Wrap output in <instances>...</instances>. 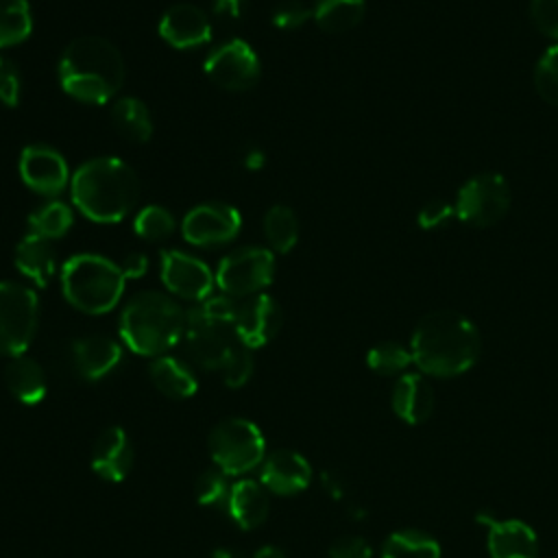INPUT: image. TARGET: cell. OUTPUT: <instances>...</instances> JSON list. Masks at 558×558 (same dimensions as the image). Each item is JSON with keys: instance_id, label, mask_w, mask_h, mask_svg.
Instances as JSON below:
<instances>
[{"instance_id": "43", "label": "cell", "mask_w": 558, "mask_h": 558, "mask_svg": "<svg viewBox=\"0 0 558 558\" xmlns=\"http://www.w3.org/2000/svg\"><path fill=\"white\" fill-rule=\"evenodd\" d=\"M242 7H244V0H214V11L222 17H240L242 13Z\"/></svg>"}, {"instance_id": "35", "label": "cell", "mask_w": 558, "mask_h": 558, "mask_svg": "<svg viewBox=\"0 0 558 558\" xmlns=\"http://www.w3.org/2000/svg\"><path fill=\"white\" fill-rule=\"evenodd\" d=\"M253 355H251V349H246L244 344H238L229 355L227 360L222 362L220 366V373H222V379L229 388H240L244 386L251 375H253Z\"/></svg>"}, {"instance_id": "21", "label": "cell", "mask_w": 558, "mask_h": 558, "mask_svg": "<svg viewBox=\"0 0 558 558\" xmlns=\"http://www.w3.org/2000/svg\"><path fill=\"white\" fill-rule=\"evenodd\" d=\"M227 510L238 527L255 530L266 521L270 512L268 490L264 488L262 482L240 480L229 488Z\"/></svg>"}, {"instance_id": "20", "label": "cell", "mask_w": 558, "mask_h": 558, "mask_svg": "<svg viewBox=\"0 0 558 558\" xmlns=\"http://www.w3.org/2000/svg\"><path fill=\"white\" fill-rule=\"evenodd\" d=\"M434 405V388L421 373L399 375L392 388V410L401 421L410 425H421L432 416Z\"/></svg>"}, {"instance_id": "13", "label": "cell", "mask_w": 558, "mask_h": 558, "mask_svg": "<svg viewBox=\"0 0 558 558\" xmlns=\"http://www.w3.org/2000/svg\"><path fill=\"white\" fill-rule=\"evenodd\" d=\"M161 281L163 286L187 301H205L214 286V275L205 262L181 251L161 253Z\"/></svg>"}, {"instance_id": "17", "label": "cell", "mask_w": 558, "mask_h": 558, "mask_svg": "<svg viewBox=\"0 0 558 558\" xmlns=\"http://www.w3.org/2000/svg\"><path fill=\"white\" fill-rule=\"evenodd\" d=\"M259 482L268 493L290 497L303 493L312 482L310 462L292 449H277L262 462Z\"/></svg>"}, {"instance_id": "23", "label": "cell", "mask_w": 558, "mask_h": 558, "mask_svg": "<svg viewBox=\"0 0 558 558\" xmlns=\"http://www.w3.org/2000/svg\"><path fill=\"white\" fill-rule=\"evenodd\" d=\"M15 266L33 283L44 288L57 268V259H54L50 240L33 233V231L26 233L15 246Z\"/></svg>"}, {"instance_id": "31", "label": "cell", "mask_w": 558, "mask_h": 558, "mask_svg": "<svg viewBox=\"0 0 558 558\" xmlns=\"http://www.w3.org/2000/svg\"><path fill=\"white\" fill-rule=\"evenodd\" d=\"M72 218H74L72 209L65 203L50 201L31 214L28 225H31L33 233H37L46 240H52V238H61L68 233V229L72 227Z\"/></svg>"}, {"instance_id": "45", "label": "cell", "mask_w": 558, "mask_h": 558, "mask_svg": "<svg viewBox=\"0 0 558 558\" xmlns=\"http://www.w3.org/2000/svg\"><path fill=\"white\" fill-rule=\"evenodd\" d=\"M320 482H323V486H325L333 497H342V488H340V482L336 480V475H331V473L327 471V473H323Z\"/></svg>"}, {"instance_id": "22", "label": "cell", "mask_w": 558, "mask_h": 558, "mask_svg": "<svg viewBox=\"0 0 558 558\" xmlns=\"http://www.w3.org/2000/svg\"><path fill=\"white\" fill-rule=\"evenodd\" d=\"M120 357V344L107 336H87L72 344V362L85 379L105 377L118 366Z\"/></svg>"}, {"instance_id": "1", "label": "cell", "mask_w": 558, "mask_h": 558, "mask_svg": "<svg viewBox=\"0 0 558 558\" xmlns=\"http://www.w3.org/2000/svg\"><path fill=\"white\" fill-rule=\"evenodd\" d=\"M410 351L421 373L445 379L466 373L477 362L482 338L466 316L453 310H436L414 327Z\"/></svg>"}, {"instance_id": "44", "label": "cell", "mask_w": 558, "mask_h": 558, "mask_svg": "<svg viewBox=\"0 0 558 558\" xmlns=\"http://www.w3.org/2000/svg\"><path fill=\"white\" fill-rule=\"evenodd\" d=\"M253 558H286V554L281 551V547H277V545H262V547H257L255 549V554H253Z\"/></svg>"}, {"instance_id": "16", "label": "cell", "mask_w": 558, "mask_h": 558, "mask_svg": "<svg viewBox=\"0 0 558 558\" xmlns=\"http://www.w3.org/2000/svg\"><path fill=\"white\" fill-rule=\"evenodd\" d=\"M20 177L37 194L54 196L68 183V163L50 146H26L20 155Z\"/></svg>"}, {"instance_id": "32", "label": "cell", "mask_w": 558, "mask_h": 558, "mask_svg": "<svg viewBox=\"0 0 558 558\" xmlns=\"http://www.w3.org/2000/svg\"><path fill=\"white\" fill-rule=\"evenodd\" d=\"M414 362L410 347H403L399 342H381L375 344L366 353V364L377 375H403L405 368Z\"/></svg>"}, {"instance_id": "28", "label": "cell", "mask_w": 558, "mask_h": 558, "mask_svg": "<svg viewBox=\"0 0 558 558\" xmlns=\"http://www.w3.org/2000/svg\"><path fill=\"white\" fill-rule=\"evenodd\" d=\"M113 122L118 131L131 142H146L153 133L148 107L140 98L124 96L113 105Z\"/></svg>"}, {"instance_id": "36", "label": "cell", "mask_w": 558, "mask_h": 558, "mask_svg": "<svg viewBox=\"0 0 558 558\" xmlns=\"http://www.w3.org/2000/svg\"><path fill=\"white\" fill-rule=\"evenodd\" d=\"M229 495V486H227V475L220 469H207L196 477L194 484V497L201 506H214L218 501H222Z\"/></svg>"}, {"instance_id": "3", "label": "cell", "mask_w": 558, "mask_h": 558, "mask_svg": "<svg viewBox=\"0 0 558 558\" xmlns=\"http://www.w3.org/2000/svg\"><path fill=\"white\" fill-rule=\"evenodd\" d=\"M140 196L137 174L116 157L85 161L72 177V201L94 222L122 220Z\"/></svg>"}, {"instance_id": "8", "label": "cell", "mask_w": 558, "mask_h": 558, "mask_svg": "<svg viewBox=\"0 0 558 558\" xmlns=\"http://www.w3.org/2000/svg\"><path fill=\"white\" fill-rule=\"evenodd\" d=\"M39 320L37 294L15 281H0V355H24Z\"/></svg>"}, {"instance_id": "5", "label": "cell", "mask_w": 558, "mask_h": 558, "mask_svg": "<svg viewBox=\"0 0 558 558\" xmlns=\"http://www.w3.org/2000/svg\"><path fill=\"white\" fill-rule=\"evenodd\" d=\"M238 303L229 294L209 296L185 314V342L196 364L218 368L240 344L235 336Z\"/></svg>"}, {"instance_id": "4", "label": "cell", "mask_w": 558, "mask_h": 558, "mask_svg": "<svg viewBox=\"0 0 558 558\" xmlns=\"http://www.w3.org/2000/svg\"><path fill=\"white\" fill-rule=\"evenodd\" d=\"M185 333V312L161 292L135 294L120 316V338L140 355H163Z\"/></svg>"}, {"instance_id": "42", "label": "cell", "mask_w": 558, "mask_h": 558, "mask_svg": "<svg viewBox=\"0 0 558 558\" xmlns=\"http://www.w3.org/2000/svg\"><path fill=\"white\" fill-rule=\"evenodd\" d=\"M120 268H122V272H124L126 279H137V277H142V275L146 272L148 259H146L144 253H131V255L120 264Z\"/></svg>"}, {"instance_id": "37", "label": "cell", "mask_w": 558, "mask_h": 558, "mask_svg": "<svg viewBox=\"0 0 558 558\" xmlns=\"http://www.w3.org/2000/svg\"><path fill=\"white\" fill-rule=\"evenodd\" d=\"M458 220L456 216V207L442 198H434L429 203H425L421 209H418V216H416V222L432 231V229H442L447 227L449 222Z\"/></svg>"}, {"instance_id": "41", "label": "cell", "mask_w": 558, "mask_h": 558, "mask_svg": "<svg viewBox=\"0 0 558 558\" xmlns=\"http://www.w3.org/2000/svg\"><path fill=\"white\" fill-rule=\"evenodd\" d=\"M373 549L362 536H342L331 543L329 558H371Z\"/></svg>"}, {"instance_id": "39", "label": "cell", "mask_w": 558, "mask_h": 558, "mask_svg": "<svg viewBox=\"0 0 558 558\" xmlns=\"http://www.w3.org/2000/svg\"><path fill=\"white\" fill-rule=\"evenodd\" d=\"M20 92L22 83L17 65L0 54V102H4L7 107H15L20 102Z\"/></svg>"}, {"instance_id": "10", "label": "cell", "mask_w": 558, "mask_h": 558, "mask_svg": "<svg viewBox=\"0 0 558 558\" xmlns=\"http://www.w3.org/2000/svg\"><path fill=\"white\" fill-rule=\"evenodd\" d=\"M275 259L268 248L244 246L225 255L216 270L218 288L229 296H253L272 281Z\"/></svg>"}, {"instance_id": "26", "label": "cell", "mask_w": 558, "mask_h": 558, "mask_svg": "<svg viewBox=\"0 0 558 558\" xmlns=\"http://www.w3.org/2000/svg\"><path fill=\"white\" fill-rule=\"evenodd\" d=\"M366 13L364 0H316L312 15L316 24L327 33L351 31L362 22Z\"/></svg>"}, {"instance_id": "24", "label": "cell", "mask_w": 558, "mask_h": 558, "mask_svg": "<svg viewBox=\"0 0 558 558\" xmlns=\"http://www.w3.org/2000/svg\"><path fill=\"white\" fill-rule=\"evenodd\" d=\"M4 384L9 392L24 405H37L46 397L44 368L26 355H15L4 368Z\"/></svg>"}, {"instance_id": "46", "label": "cell", "mask_w": 558, "mask_h": 558, "mask_svg": "<svg viewBox=\"0 0 558 558\" xmlns=\"http://www.w3.org/2000/svg\"><path fill=\"white\" fill-rule=\"evenodd\" d=\"M246 168H251V170H255V168H262V163H264V155L259 153V150H251L248 155H246Z\"/></svg>"}, {"instance_id": "12", "label": "cell", "mask_w": 558, "mask_h": 558, "mask_svg": "<svg viewBox=\"0 0 558 558\" xmlns=\"http://www.w3.org/2000/svg\"><path fill=\"white\" fill-rule=\"evenodd\" d=\"M240 211L227 203H203L183 218V238L194 246H218L233 240L240 231Z\"/></svg>"}, {"instance_id": "9", "label": "cell", "mask_w": 558, "mask_h": 558, "mask_svg": "<svg viewBox=\"0 0 558 558\" xmlns=\"http://www.w3.org/2000/svg\"><path fill=\"white\" fill-rule=\"evenodd\" d=\"M510 185L497 172H480L471 177L456 196L458 220L471 227H490L510 209Z\"/></svg>"}, {"instance_id": "14", "label": "cell", "mask_w": 558, "mask_h": 558, "mask_svg": "<svg viewBox=\"0 0 558 558\" xmlns=\"http://www.w3.org/2000/svg\"><path fill=\"white\" fill-rule=\"evenodd\" d=\"M283 323L279 303L268 294H253L238 305L235 336L246 349H257L270 342Z\"/></svg>"}, {"instance_id": "29", "label": "cell", "mask_w": 558, "mask_h": 558, "mask_svg": "<svg viewBox=\"0 0 558 558\" xmlns=\"http://www.w3.org/2000/svg\"><path fill=\"white\" fill-rule=\"evenodd\" d=\"M31 28L33 15L28 0H0V48L24 41Z\"/></svg>"}, {"instance_id": "2", "label": "cell", "mask_w": 558, "mask_h": 558, "mask_svg": "<svg viewBox=\"0 0 558 558\" xmlns=\"http://www.w3.org/2000/svg\"><path fill=\"white\" fill-rule=\"evenodd\" d=\"M61 87L76 100L102 105L124 83V61L120 50L102 37H78L59 59Z\"/></svg>"}, {"instance_id": "18", "label": "cell", "mask_w": 558, "mask_h": 558, "mask_svg": "<svg viewBox=\"0 0 558 558\" xmlns=\"http://www.w3.org/2000/svg\"><path fill=\"white\" fill-rule=\"evenodd\" d=\"M92 471L105 482H120L133 466V445L118 425L102 429L92 447Z\"/></svg>"}, {"instance_id": "7", "label": "cell", "mask_w": 558, "mask_h": 558, "mask_svg": "<svg viewBox=\"0 0 558 558\" xmlns=\"http://www.w3.org/2000/svg\"><path fill=\"white\" fill-rule=\"evenodd\" d=\"M266 440L262 429L246 418L220 421L209 434V456L225 475H244L264 462Z\"/></svg>"}, {"instance_id": "11", "label": "cell", "mask_w": 558, "mask_h": 558, "mask_svg": "<svg viewBox=\"0 0 558 558\" xmlns=\"http://www.w3.org/2000/svg\"><path fill=\"white\" fill-rule=\"evenodd\" d=\"M259 59L244 39H231L205 59V74L222 89L246 92L259 81Z\"/></svg>"}, {"instance_id": "40", "label": "cell", "mask_w": 558, "mask_h": 558, "mask_svg": "<svg viewBox=\"0 0 558 558\" xmlns=\"http://www.w3.org/2000/svg\"><path fill=\"white\" fill-rule=\"evenodd\" d=\"M310 9L301 0H286L272 13V24L277 28H299L307 22Z\"/></svg>"}, {"instance_id": "30", "label": "cell", "mask_w": 558, "mask_h": 558, "mask_svg": "<svg viewBox=\"0 0 558 558\" xmlns=\"http://www.w3.org/2000/svg\"><path fill=\"white\" fill-rule=\"evenodd\" d=\"M264 235L275 251L288 253L299 240L296 214L286 205H275L264 218Z\"/></svg>"}, {"instance_id": "25", "label": "cell", "mask_w": 558, "mask_h": 558, "mask_svg": "<svg viewBox=\"0 0 558 558\" xmlns=\"http://www.w3.org/2000/svg\"><path fill=\"white\" fill-rule=\"evenodd\" d=\"M155 388L170 399H187L196 392L198 381L187 364L172 355H159L148 368Z\"/></svg>"}, {"instance_id": "38", "label": "cell", "mask_w": 558, "mask_h": 558, "mask_svg": "<svg viewBox=\"0 0 558 558\" xmlns=\"http://www.w3.org/2000/svg\"><path fill=\"white\" fill-rule=\"evenodd\" d=\"M530 17L545 37L558 41V0H530Z\"/></svg>"}, {"instance_id": "15", "label": "cell", "mask_w": 558, "mask_h": 558, "mask_svg": "<svg viewBox=\"0 0 558 558\" xmlns=\"http://www.w3.org/2000/svg\"><path fill=\"white\" fill-rule=\"evenodd\" d=\"M486 527V547L490 558H538L536 532L521 519H495L480 514Z\"/></svg>"}, {"instance_id": "6", "label": "cell", "mask_w": 558, "mask_h": 558, "mask_svg": "<svg viewBox=\"0 0 558 558\" xmlns=\"http://www.w3.org/2000/svg\"><path fill=\"white\" fill-rule=\"evenodd\" d=\"M124 272L102 255L81 253L70 257L61 270V288L70 305L85 314L113 310L124 292Z\"/></svg>"}, {"instance_id": "19", "label": "cell", "mask_w": 558, "mask_h": 558, "mask_svg": "<svg viewBox=\"0 0 558 558\" xmlns=\"http://www.w3.org/2000/svg\"><path fill=\"white\" fill-rule=\"evenodd\" d=\"M159 35L174 48H196L211 39V24L198 7L174 4L159 20Z\"/></svg>"}, {"instance_id": "47", "label": "cell", "mask_w": 558, "mask_h": 558, "mask_svg": "<svg viewBox=\"0 0 558 558\" xmlns=\"http://www.w3.org/2000/svg\"><path fill=\"white\" fill-rule=\"evenodd\" d=\"M211 556H214V558H240V551L229 549V547H218V549H214Z\"/></svg>"}, {"instance_id": "33", "label": "cell", "mask_w": 558, "mask_h": 558, "mask_svg": "<svg viewBox=\"0 0 558 558\" xmlns=\"http://www.w3.org/2000/svg\"><path fill=\"white\" fill-rule=\"evenodd\" d=\"M534 85L538 96L558 107V44L547 48L534 68Z\"/></svg>"}, {"instance_id": "27", "label": "cell", "mask_w": 558, "mask_h": 558, "mask_svg": "<svg viewBox=\"0 0 558 558\" xmlns=\"http://www.w3.org/2000/svg\"><path fill=\"white\" fill-rule=\"evenodd\" d=\"M381 558H440V545L423 530H397L386 536Z\"/></svg>"}, {"instance_id": "34", "label": "cell", "mask_w": 558, "mask_h": 558, "mask_svg": "<svg viewBox=\"0 0 558 558\" xmlns=\"http://www.w3.org/2000/svg\"><path fill=\"white\" fill-rule=\"evenodd\" d=\"M133 229L140 238L161 240V238H168L174 231V218L166 207L148 205L135 216Z\"/></svg>"}]
</instances>
